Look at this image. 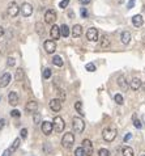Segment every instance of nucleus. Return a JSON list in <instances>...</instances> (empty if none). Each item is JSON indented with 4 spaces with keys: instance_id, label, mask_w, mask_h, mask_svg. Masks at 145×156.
Listing matches in <instances>:
<instances>
[{
    "instance_id": "a211bd4d",
    "label": "nucleus",
    "mask_w": 145,
    "mask_h": 156,
    "mask_svg": "<svg viewBox=\"0 0 145 156\" xmlns=\"http://www.w3.org/2000/svg\"><path fill=\"white\" fill-rule=\"evenodd\" d=\"M132 24H133L136 28L142 26V24H144V19H142V16H141V15H135V16L132 17Z\"/></svg>"
},
{
    "instance_id": "0eeeda50",
    "label": "nucleus",
    "mask_w": 145,
    "mask_h": 156,
    "mask_svg": "<svg viewBox=\"0 0 145 156\" xmlns=\"http://www.w3.org/2000/svg\"><path fill=\"white\" fill-rule=\"evenodd\" d=\"M45 21L47 24H54L56 21V12L54 9H49L45 13Z\"/></svg>"
},
{
    "instance_id": "4c0bfd02",
    "label": "nucleus",
    "mask_w": 145,
    "mask_h": 156,
    "mask_svg": "<svg viewBox=\"0 0 145 156\" xmlns=\"http://www.w3.org/2000/svg\"><path fill=\"white\" fill-rule=\"evenodd\" d=\"M15 63H16V62H15V58L9 56V58L7 59V64H8L9 67H13V66H15Z\"/></svg>"
},
{
    "instance_id": "a878e982",
    "label": "nucleus",
    "mask_w": 145,
    "mask_h": 156,
    "mask_svg": "<svg viewBox=\"0 0 145 156\" xmlns=\"http://www.w3.org/2000/svg\"><path fill=\"white\" fill-rule=\"evenodd\" d=\"M52 63H54L56 67H62V66H63V59H62V56L55 55V56L52 58Z\"/></svg>"
},
{
    "instance_id": "423d86ee",
    "label": "nucleus",
    "mask_w": 145,
    "mask_h": 156,
    "mask_svg": "<svg viewBox=\"0 0 145 156\" xmlns=\"http://www.w3.org/2000/svg\"><path fill=\"white\" fill-rule=\"evenodd\" d=\"M7 12L11 17H17V15L20 13V7L17 5V3L15 2H11L8 4V8H7Z\"/></svg>"
},
{
    "instance_id": "8fccbe9b",
    "label": "nucleus",
    "mask_w": 145,
    "mask_h": 156,
    "mask_svg": "<svg viewBox=\"0 0 145 156\" xmlns=\"http://www.w3.org/2000/svg\"><path fill=\"white\" fill-rule=\"evenodd\" d=\"M68 17H71V19H73V17H75V13H73V12L71 11V12L68 13Z\"/></svg>"
},
{
    "instance_id": "5701e85b",
    "label": "nucleus",
    "mask_w": 145,
    "mask_h": 156,
    "mask_svg": "<svg viewBox=\"0 0 145 156\" xmlns=\"http://www.w3.org/2000/svg\"><path fill=\"white\" fill-rule=\"evenodd\" d=\"M118 84H119V87H122V89H124V91L128 88L127 82H125V76H124V75H122V76L118 77Z\"/></svg>"
},
{
    "instance_id": "b1692460",
    "label": "nucleus",
    "mask_w": 145,
    "mask_h": 156,
    "mask_svg": "<svg viewBox=\"0 0 145 156\" xmlns=\"http://www.w3.org/2000/svg\"><path fill=\"white\" fill-rule=\"evenodd\" d=\"M60 36H62V37H68V36H69V28H68L65 24H63V25L60 26Z\"/></svg>"
},
{
    "instance_id": "a19ab883",
    "label": "nucleus",
    "mask_w": 145,
    "mask_h": 156,
    "mask_svg": "<svg viewBox=\"0 0 145 156\" xmlns=\"http://www.w3.org/2000/svg\"><path fill=\"white\" fill-rule=\"evenodd\" d=\"M33 119H34L35 123H38V122H41V115H39L38 113H34V118H33Z\"/></svg>"
},
{
    "instance_id": "ea45409f",
    "label": "nucleus",
    "mask_w": 145,
    "mask_h": 156,
    "mask_svg": "<svg viewBox=\"0 0 145 156\" xmlns=\"http://www.w3.org/2000/svg\"><path fill=\"white\" fill-rule=\"evenodd\" d=\"M11 115H12V117H17V118H19V117L21 115V113H20L19 110H16V109H15V110H12V112H11Z\"/></svg>"
},
{
    "instance_id": "3c124183",
    "label": "nucleus",
    "mask_w": 145,
    "mask_h": 156,
    "mask_svg": "<svg viewBox=\"0 0 145 156\" xmlns=\"http://www.w3.org/2000/svg\"><path fill=\"white\" fill-rule=\"evenodd\" d=\"M142 43H144V46H145V36H144V38H142Z\"/></svg>"
},
{
    "instance_id": "2eb2a0df",
    "label": "nucleus",
    "mask_w": 145,
    "mask_h": 156,
    "mask_svg": "<svg viewBox=\"0 0 145 156\" xmlns=\"http://www.w3.org/2000/svg\"><path fill=\"white\" fill-rule=\"evenodd\" d=\"M8 101H9V104H11L12 106H16V105L19 104V95H17V92H15V91L9 92V95H8Z\"/></svg>"
},
{
    "instance_id": "f3484780",
    "label": "nucleus",
    "mask_w": 145,
    "mask_h": 156,
    "mask_svg": "<svg viewBox=\"0 0 145 156\" xmlns=\"http://www.w3.org/2000/svg\"><path fill=\"white\" fill-rule=\"evenodd\" d=\"M50 36L52 39H59L60 38V28L58 25H52V28L50 30Z\"/></svg>"
},
{
    "instance_id": "f8f14e48",
    "label": "nucleus",
    "mask_w": 145,
    "mask_h": 156,
    "mask_svg": "<svg viewBox=\"0 0 145 156\" xmlns=\"http://www.w3.org/2000/svg\"><path fill=\"white\" fill-rule=\"evenodd\" d=\"M9 83H11V73H9V72L3 73L2 77H0V87L5 88L7 85H9Z\"/></svg>"
},
{
    "instance_id": "72a5a7b5",
    "label": "nucleus",
    "mask_w": 145,
    "mask_h": 156,
    "mask_svg": "<svg viewBox=\"0 0 145 156\" xmlns=\"http://www.w3.org/2000/svg\"><path fill=\"white\" fill-rule=\"evenodd\" d=\"M98 156H110V152H108V149H106V148H99Z\"/></svg>"
},
{
    "instance_id": "7c9ffc66",
    "label": "nucleus",
    "mask_w": 145,
    "mask_h": 156,
    "mask_svg": "<svg viewBox=\"0 0 145 156\" xmlns=\"http://www.w3.org/2000/svg\"><path fill=\"white\" fill-rule=\"evenodd\" d=\"M132 119H133V125H135V127H136V129H141V127H142V125H141V122L137 119L136 114H133V115H132Z\"/></svg>"
},
{
    "instance_id": "39448f33",
    "label": "nucleus",
    "mask_w": 145,
    "mask_h": 156,
    "mask_svg": "<svg viewBox=\"0 0 145 156\" xmlns=\"http://www.w3.org/2000/svg\"><path fill=\"white\" fill-rule=\"evenodd\" d=\"M81 148L84 149L85 156H92V155H93L94 148H93V143H92L89 139H84V140H82V146H81Z\"/></svg>"
},
{
    "instance_id": "49530a36",
    "label": "nucleus",
    "mask_w": 145,
    "mask_h": 156,
    "mask_svg": "<svg viewBox=\"0 0 145 156\" xmlns=\"http://www.w3.org/2000/svg\"><path fill=\"white\" fill-rule=\"evenodd\" d=\"M2 156H11V151H9V149H5V151L3 152Z\"/></svg>"
},
{
    "instance_id": "6ab92c4d",
    "label": "nucleus",
    "mask_w": 145,
    "mask_h": 156,
    "mask_svg": "<svg viewBox=\"0 0 145 156\" xmlns=\"http://www.w3.org/2000/svg\"><path fill=\"white\" fill-rule=\"evenodd\" d=\"M129 87H131L133 91L140 89V87H141V80L138 79V77H133V79L129 82Z\"/></svg>"
},
{
    "instance_id": "37998d69",
    "label": "nucleus",
    "mask_w": 145,
    "mask_h": 156,
    "mask_svg": "<svg viewBox=\"0 0 145 156\" xmlns=\"http://www.w3.org/2000/svg\"><path fill=\"white\" fill-rule=\"evenodd\" d=\"M4 126H5V119L4 118H0V130H2Z\"/></svg>"
},
{
    "instance_id": "20e7f679",
    "label": "nucleus",
    "mask_w": 145,
    "mask_h": 156,
    "mask_svg": "<svg viewBox=\"0 0 145 156\" xmlns=\"http://www.w3.org/2000/svg\"><path fill=\"white\" fill-rule=\"evenodd\" d=\"M72 126H73V130L76 132H82L84 129H85V123L84 121L80 118V117H73L72 119Z\"/></svg>"
},
{
    "instance_id": "f03ea898",
    "label": "nucleus",
    "mask_w": 145,
    "mask_h": 156,
    "mask_svg": "<svg viewBox=\"0 0 145 156\" xmlns=\"http://www.w3.org/2000/svg\"><path fill=\"white\" fill-rule=\"evenodd\" d=\"M102 136L106 142H112L116 138V130L114 127H106L102 131Z\"/></svg>"
},
{
    "instance_id": "e433bc0d",
    "label": "nucleus",
    "mask_w": 145,
    "mask_h": 156,
    "mask_svg": "<svg viewBox=\"0 0 145 156\" xmlns=\"http://www.w3.org/2000/svg\"><path fill=\"white\" fill-rule=\"evenodd\" d=\"M69 2H71V0H62V2L59 3V7L60 8H67V5L69 4Z\"/></svg>"
},
{
    "instance_id": "473e14b6",
    "label": "nucleus",
    "mask_w": 145,
    "mask_h": 156,
    "mask_svg": "<svg viewBox=\"0 0 145 156\" xmlns=\"http://www.w3.org/2000/svg\"><path fill=\"white\" fill-rule=\"evenodd\" d=\"M58 99H59L62 102L65 100V92H64L63 89H59V91H58Z\"/></svg>"
},
{
    "instance_id": "9d476101",
    "label": "nucleus",
    "mask_w": 145,
    "mask_h": 156,
    "mask_svg": "<svg viewBox=\"0 0 145 156\" xmlns=\"http://www.w3.org/2000/svg\"><path fill=\"white\" fill-rule=\"evenodd\" d=\"M43 46H45L46 53H49V54H54L55 50H56V43H55V41H51V39L46 41V42L43 43Z\"/></svg>"
},
{
    "instance_id": "c756f323",
    "label": "nucleus",
    "mask_w": 145,
    "mask_h": 156,
    "mask_svg": "<svg viewBox=\"0 0 145 156\" xmlns=\"http://www.w3.org/2000/svg\"><path fill=\"white\" fill-rule=\"evenodd\" d=\"M75 109H76L80 114H84V112H82V102H81V101H76V102H75Z\"/></svg>"
},
{
    "instance_id": "f704fd0d",
    "label": "nucleus",
    "mask_w": 145,
    "mask_h": 156,
    "mask_svg": "<svg viewBox=\"0 0 145 156\" xmlns=\"http://www.w3.org/2000/svg\"><path fill=\"white\" fill-rule=\"evenodd\" d=\"M75 156H85V153H84V149H82L81 147L76 148V149H75Z\"/></svg>"
},
{
    "instance_id": "dca6fc26",
    "label": "nucleus",
    "mask_w": 145,
    "mask_h": 156,
    "mask_svg": "<svg viewBox=\"0 0 145 156\" xmlns=\"http://www.w3.org/2000/svg\"><path fill=\"white\" fill-rule=\"evenodd\" d=\"M50 108H51V110H54V112H59V110L62 109V101H60L59 99H52V100L50 101Z\"/></svg>"
},
{
    "instance_id": "09e8293b",
    "label": "nucleus",
    "mask_w": 145,
    "mask_h": 156,
    "mask_svg": "<svg viewBox=\"0 0 145 156\" xmlns=\"http://www.w3.org/2000/svg\"><path fill=\"white\" fill-rule=\"evenodd\" d=\"M4 36V29H3V26H0V38H2Z\"/></svg>"
},
{
    "instance_id": "4be33fe9",
    "label": "nucleus",
    "mask_w": 145,
    "mask_h": 156,
    "mask_svg": "<svg viewBox=\"0 0 145 156\" xmlns=\"http://www.w3.org/2000/svg\"><path fill=\"white\" fill-rule=\"evenodd\" d=\"M120 39H122V43L128 45V43H129V41H131V33H129V32H123V33H122Z\"/></svg>"
},
{
    "instance_id": "2f4dec72",
    "label": "nucleus",
    "mask_w": 145,
    "mask_h": 156,
    "mask_svg": "<svg viewBox=\"0 0 145 156\" xmlns=\"http://www.w3.org/2000/svg\"><path fill=\"white\" fill-rule=\"evenodd\" d=\"M114 100H115V102H116L118 105H122V104H123V101H124V100H123V96H122V95H119V93L114 96Z\"/></svg>"
},
{
    "instance_id": "4468645a",
    "label": "nucleus",
    "mask_w": 145,
    "mask_h": 156,
    "mask_svg": "<svg viewBox=\"0 0 145 156\" xmlns=\"http://www.w3.org/2000/svg\"><path fill=\"white\" fill-rule=\"evenodd\" d=\"M26 113H35L38 110V102L37 101H29L25 106Z\"/></svg>"
},
{
    "instance_id": "de8ad7c7",
    "label": "nucleus",
    "mask_w": 145,
    "mask_h": 156,
    "mask_svg": "<svg viewBox=\"0 0 145 156\" xmlns=\"http://www.w3.org/2000/svg\"><path fill=\"white\" fill-rule=\"evenodd\" d=\"M80 2V4H88V3H90L92 0H78Z\"/></svg>"
},
{
    "instance_id": "393cba45",
    "label": "nucleus",
    "mask_w": 145,
    "mask_h": 156,
    "mask_svg": "<svg viewBox=\"0 0 145 156\" xmlns=\"http://www.w3.org/2000/svg\"><path fill=\"white\" fill-rule=\"evenodd\" d=\"M35 30H37V33L39 36H43L45 34V26H43V24L42 22H37L35 24Z\"/></svg>"
},
{
    "instance_id": "9b49d317",
    "label": "nucleus",
    "mask_w": 145,
    "mask_h": 156,
    "mask_svg": "<svg viewBox=\"0 0 145 156\" xmlns=\"http://www.w3.org/2000/svg\"><path fill=\"white\" fill-rule=\"evenodd\" d=\"M52 130H54L52 122H50V121H43L42 122V132L45 135H50L52 132Z\"/></svg>"
},
{
    "instance_id": "c85d7f7f",
    "label": "nucleus",
    "mask_w": 145,
    "mask_h": 156,
    "mask_svg": "<svg viewBox=\"0 0 145 156\" xmlns=\"http://www.w3.org/2000/svg\"><path fill=\"white\" fill-rule=\"evenodd\" d=\"M20 142H21V140H20L19 138H17V139H15V142H13L12 147L9 148V151H11V152H15V151H16V149H17V148L20 147Z\"/></svg>"
},
{
    "instance_id": "1a4fd4ad",
    "label": "nucleus",
    "mask_w": 145,
    "mask_h": 156,
    "mask_svg": "<svg viewBox=\"0 0 145 156\" xmlns=\"http://www.w3.org/2000/svg\"><path fill=\"white\" fill-rule=\"evenodd\" d=\"M20 11L22 12V16H24V17H29V16L33 13V5L29 4V3H24L22 7L20 8Z\"/></svg>"
},
{
    "instance_id": "6e6552de",
    "label": "nucleus",
    "mask_w": 145,
    "mask_h": 156,
    "mask_svg": "<svg viewBox=\"0 0 145 156\" xmlns=\"http://www.w3.org/2000/svg\"><path fill=\"white\" fill-rule=\"evenodd\" d=\"M86 38H88L90 42H97V41H98V30H97L95 28L88 29V32H86Z\"/></svg>"
},
{
    "instance_id": "58836bf2",
    "label": "nucleus",
    "mask_w": 145,
    "mask_h": 156,
    "mask_svg": "<svg viewBox=\"0 0 145 156\" xmlns=\"http://www.w3.org/2000/svg\"><path fill=\"white\" fill-rule=\"evenodd\" d=\"M20 134H21V138H22V139H26V136H28V129H21Z\"/></svg>"
},
{
    "instance_id": "aec40b11",
    "label": "nucleus",
    "mask_w": 145,
    "mask_h": 156,
    "mask_svg": "<svg viewBox=\"0 0 145 156\" xmlns=\"http://www.w3.org/2000/svg\"><path fill=\"white\" fill-rule=\"evenodd\" d=\"M81 34H82V26L78 25V24H76V25L72 28V36H73L75 38H77V37H80Z\"/></svg>"
},
{
    "instance_id": "c9c22d12",
    "label": "nucleus",
    "mask_w": 145,
    "mask_h": 156,
    "mask_svg": "<svg viewBox=\"0 0 145 156\" xmlns=\"http://www.w3.org/2000/svg\"><path fill=\"white\" fill-rule=\"evenodd\" d=\"M85 68H86V71H90V72H94V71H95V66H94L93 63H88V64L85 66Z\"/></svg>"
},
{
    "instance_id": "f257e3e1",
    "label": "nucleus",
    "mask_w": 145,
    "mask_h": 156,
    "mask_svg": "<svg viewBox=\"0 0 145 156\" xmlns=\"http://www.w3.org/2000/svg\"><path fill=\"white\" fill-rule=\"evenodd\" d=\"M73 143H75V135H73L71 131L65 132V134L63 135V138H62V146H63L64 148H71V147L73 146Z\"/></svg>"
},
{
    "instance_id": "bb28decb",
    "label": "nucleus",
    "mask_w": 145,
    "mask_h": 156,
    "mask_svg": "<svg viewBox=\"0 0 145 156\" xmlns=\"http://www.w3.org/2000/svg\"><path fill=\"white\" fill-rule=\"evenodd\" d=\"M123 156H135L133 155V149L131 147H124L123 148Z\"/></svg>"
},
{
    "instance_id": "c03bdc74",
    "label": "nucleus",
    "mask_w": 145,
    "mask_h": 156,
    "mask_svg": "<svg viewBox=\"0 0 145 156\" xmlns=\"http://www.w3.org/2000/svg\"><path fill=\"white\" fill-rule=\"evenodd\" d=\"M133 5H135V0H129V3H128L127 8H129V9H131V8H132Z\"/></svg>"
},
{
    "instance_id": "79ce46f5",
    "label": "nucleus",
    "mask_w": 145,
    "mask_h": 156,
    "mask_svg": "<svg viewBox=\"0 0 145 156\" xmlns=\"http://www.w3.org/2000/svg\"><path fill=\"white\" fill-rule=\"evenodd\" d=\"M81 16H82L84 19H86V17H88V12H86V9H85V8H81Z\"/></svg>"
},
{
    "instance_id": "a18cd8bd",
    "label": "nucleus",
    "mask_w": 145,
    "mask_h": 156,
    "mask_svg": "<svg viewBox=\"0 0 145 156\" xmlns=\"http://www.w3.org/2000/svg\"><path fill=\"white\" fill-rule=\"evenodd\" d=\"M131 138H132V134H127V135H125V136H124V142H125V143H127V142H128V140H129V139H131Z\"/></svg>"
},
{
    "instance_id": "7ed1b4c3",
    "label": "nucleus",
    "mask_w": 145,
    "mask_h": 156,
    "mask_svg": "<svg viewBox=\"0 0 145 156\" xmlns=\"http://www.w3.org/2000/svg\"><path fill=\"white\" fill-rule=\"evenodd\" d=\"M52 127H54V130L59 134V132H62L63 130H64V127H65V123H64V119L62 118V117H55L54 118V121H52Z\"/></svg>"
},
{
    "instance_id": "cd10ccee",
    "label": "nucleus",
    "mask_w": 145,
    "mask_h": 156,
    "mask_svg": "<svg viewBox=\"0 0 145 156\" xmlns=\"http://www.w3.org/2000/svg\"><path fill=\"white\" fill-rule=\"evenodd\" d=\"M51 76H52V70H51V68H49V67H47V68H45V70H43V77L47 80V79H50Z\"/></svg>"
},
{
    "instance_id": "ddd939ff",
    "label": "nucleus",
    "mask_w": 145,
    "mask_h": 156,
    "mask_svg": "<svg viewBox=\"0 0 145 156\" xmlns=\"http://www.w3.org/2000/svg\"><path fill=\"white\" fill-rule=\"evenodd\" d=\"M111 45V38H110V36L108 34H102L101 36V42H99V46L102 47V49H107L108 46Z\"/></svg>"
},
{
    "instance_id": "412c9836",
    "label": "nucleus",
    "mask_w": 145,
    "mask_h": 156,
    "mask_svg": "<svg viewBox=\"0 0 145 156\" xmlns=\"http://www.w3.org/2000/svg\"><path fill=\"white\" fill-rule=\"evenodd\" d=\"M15 77H16V82H22L25 79V71L22 68H17Z\"/></svg>"
},
{
    "instance_id": "603ef678",
    "label": "nucleus",
    "mask_w": 145,
    "mask_h": 156,
    "mask_svg": "<svg viewBox=\"0 0 145 156\" xmlns=\"http://www.w3.org/2000/svg\"><path fill=\"white\" fill-rule=\"evenodd\" d=\"M141 156H145V155H141Z\"/></svg>"
}]
</instances>
